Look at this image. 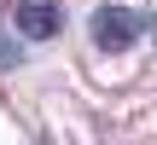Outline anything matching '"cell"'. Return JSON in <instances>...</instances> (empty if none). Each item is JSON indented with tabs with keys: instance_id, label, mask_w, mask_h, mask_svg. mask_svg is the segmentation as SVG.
I'll list each match as a JSON object with an SVG mask.
<instances>
[{
	"instance_id": "1",
	"label": "cell",
	"mask_w": 157,
	"mask_h": 145,
	"mask_svg": "<svg viewBox=\"0 0 157 145\" xmlns=\"http://www.w3.org/2000/svg\"><path fill=\"white\" fill-rule=\"evenodd\" d=\"M87 29H93V46H105V52H122V46H134V35H140L146 23H140L134 12H122V6H93Z\"/></svg>"
},
{
	"instance_id": "2",
	"label": "cell",
	"mask_w": 157,
	"mask_h": 145,
	"mask_svg": "<svg viewBox=\"0 0 157 145\" xmlns=\"http://www.w3.org/2000/svg\"><path fill=\"white\" fill-rule=\"evenodd\" d=\"M58 23H64L58 0H17V29H23L29 41H47V35H58Z\"/></svg>"
},
{
	"instance_id": "3",
	"label": "cell",
	"mask_w": 157,
	"mask_h": 145,
	"mask_svg": "<svg viewBox=\"0 0 157 145\" xmlns=\"http://www.w3.org/2000/svg\"><path fill=\"white\" fill-rule=\"evenodd\" d=\"M17 64H23V46H17V41L0 29V70H17Z\"/></svg>"
}]
</instances>
